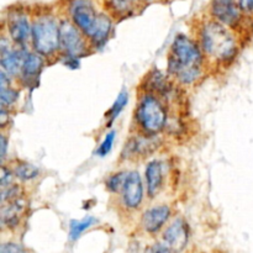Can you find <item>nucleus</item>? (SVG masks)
Returning a JSON list of instances; mask_svg holds the SVG:
<instances>
[{"label":"nucleus","instance_id":"1","mask_svg":"<svg viewBox=\"0 0 253 253\" xmlns=\"http://www.w3.org/2000/svg\"><path fill=\"white\" fill-rule=\"evenodd\" d=\"M204 62V52L197 40L177 35L168 52V76L183 85H190L202 76Z\"/></svg>","mask_w":253,"mask_h":253},{"label":"nucleus","instance_id":"2","mask_svg":"<svg viewBox=\"0 0 253 253\" xmlns=\"http://www.w3.org/2000/svg\"><path fill=\"white\" fill-rule=\"evenodd\" d=\"M198 43L205 58L215 64H230L239 53V44L231 29L209 16L197 29Z\"/></svg>","mask_w":253,"mask_h":253},{"label":"nucleus","instance_id":"3","mask_svg":"<svg viewBox=\"0 0 253 253\" xmlns=\"http://www.w3.org/2000/svg\"><path fill=\"white\" fill-rule=\"evenodd\" d=\"M69 19L88 37L91 47L100 48L109 40L113 21L106 12H98L91 0H72L68 7Z\"/></svg>","mask_w":253,"mask_h":253},{"label":"nucleus","instance_id":"4","mask_svg":"<svg viewBox=\"0 0 253 253\" xmlns=\"http://www.w3.org/2000/svg\"><path fill=\"white\" fill-rule=\"evenodd\" d=\"M31 41L34 51L43 58H51L61 51L59 21L47 10H40L32 15Z\"/></svg>","mask_w":253,"mask_h":253},{"label":"nucleus","instance_id":"5","mask_svg":"<svg viewBox=\"0 0 253 253\" xmlns=\"http://www.w3.org/2000/svg\"><path fill=\"white\" fill-rule=\"evenodd\" d=\"M135 123L138 133L158 136L168 125V113L165 104L156 94L145 91L137 99Z\"/></svg>","mask_w":253,"mask_h":253},{"label":"nucleus","instance_id":"6","mask_svg":"<svg viewBox=\"0 0 253 253\" xmlns=\"http://www.w3.org/2000/svg\"><path fill=\"white\" fill-rule=\"evenodd\" d=\"M59 41H61V51H63L64 54L76 57L88 54L89 48L91 47L88 37L69 17L59 20Z\"/></svg>","mask_w":253,"mask_h":253},{"label":"nucleus","instance_id":"7","mask_svg":"<svg viewBox=\"0 0 253 253\" xmlns=\"http://www.w3.org/2000/svg\"><path fill=\"white\" fill-rule=\"evenodd\" d=\"M6 29L9 39L15 46L25 47L31 40L32 22L31 17L22 7L20 9H10L6 17Z\"/></svg>","mask_w":253,"mask_h":253},{"label":"nucleus","instance_id":"8","mask_svg":"<svg viewBox=\"0 0 253 253\" xmlns=\"http://www.w3.org/2000/svg\"><path fill=\"white\" fill-rule=\"evenodd\" d=\"M245 15L237 0H210L209 16L231 30L241 24Z\"/></svg>","mask_w":253,"mask_h":253},{"label":"nucleus","instance_id":"9","mask_svg":"<svg viewBox=\"0 0 253 253\" xmlns=\"http://www.w3.org/2000/svg\"><path fill=\"white\" fill-rule=\"evenodd\" d=\"M158 145L157 136H147L138 133L128 138L125 143L121 158L128 161H138L146 158L156 150Z\"/></svg>","mask_w":253,"mask_h":253},{"label":"nucleus","instance_id":"10","mask_svg":"<svg viewBox=\"0 0 253 253\" xmlns=\"http://www.w3.org/2000/svg\"><path fill=\"white\" fill-rule=\"evenodd\" d=\"M121 198L126 209L136 210L141 207L143 202V184L140 173L136 170L127 173L121 189Z\"/></svg>","mask_w":253,"mask_h":253},{"label":"nucleus","instance_id":"11","mask_svg":"<svg viewBox=\"0 0 253 253\" xmlns=\"http://www.w3.org/2000/svg\"><path fill=\"white\" fill-rule=\"evenodd\" d=\"M163 241L173 253L182 252L189 241V226L185 220L175 219L163 232Z\"/></svg>","mask_w":253,"mask_h":253},{"label":"nucleus","instance_id":"12","mask_svg":"<svg viewBox=\"0 0 253 253\" xmlns=\"http://www.w3.org/2000/svg\"><path fill=\"white\" fill-rule=\"evenodd\" d=\"M16 47V46H15ZM9 43L5 44L4 39L1 40V58H0V64L5 73L9 77H17L21 73L22 63H24L25 56L27 51L25 47H19L15 48Z\"/></svg>","mask_w":253,"mask_h":253},{"label":"nucleus","instance_id":"13","mask_svg":"<svg viewBox=\"0 0 253 253\" xmlns=\"http://www.w3.org/2000/svg\"><path fill=\"white\" fill-rule=\"evenodd\" d=\"M170 214H172V210H170L169 205H155V207L150 208V209L143 212L141 225H142L146 232L156 234L165 226V224L169 219Z\"/></svg>","mask_w":253,"mask_h":253},{"label":"nucleus","instance_id":"14","mask_svg":"<svg viewBox=\"0 0 253 253\" xmlns=\"http://www.w3.org/2000/svg\"><path fill=\"white\" fill-rule=\"evenodd\" d=\"M27 202L22 195L11 200L1 203V224L9 229H14L19 225L20 219L26 210Z\"/></svg>","mask_w":253,"mask_h":253},{"label":"nucleus","instance_id":"15","mask_svg":"<svg viewBox=\"0 0 253 253\" xmlns=\"http://www.w3.org/2000/svg\"><path fill=\"white\" fill-rule=\"evenodd\" d=\"M146 184H147V195L150 199H155L163 188V165L161 161L153 160L148 162L146 167Z\"/></svg>","mask_w":253,"mask_h":253},{"label":"nucleus","instance_id":"16","mask_svg":"<svg viewBox=\"0 0 253 253\" xmlns=\"http://www.w3.org/2000/svg\"><path fill=\"white\" fill-rule=\"evenodd\" d=\"M42 66H43V57L40 56L37 52H27L26 56H25L24 63H22L21 73H20L21 81L26 85L37 83Z\"/></svg>","mask_w":253,"mask_h":253},{"label":"nucleus","instance_id":"17","mask_svg":"<svg viewBox=\"0 0 253 253\" xmlns=\"http://www.w3.org/2000/svg\"><path fill=\"white\" fill-rule=\"evenodd\" d=\"M104 9L111 17L124 19L133 14L136 5L131 0H103Z\"/></svg>","mask_w":253,"mask_h":253},{"label":"nucleus","instance_id":"18","mask_svg":"<svg viewBox=\"0 0 253 253\" xmlns=\"http://www.w3.org/2000/svg\"><path fill=\"white\" fill-rule=\"evenodd\" d=\"M12 172H14L15 178L22 180V182H27V180L36 179L40 175V169L37 167H35L34 165H30L27 162H17L16 165L12 168Z\"/></svg>","mask_w":253,"mask_h":253},{"label":"nucleus","instance_id":"19","mask_svg":"<svg viewBox=\"0 0 253 253\" xmlns=\"http://www.w3.org/2000/svg\"><path fill=\"white\" fill-rule=\"evenodd\" d=\"M96 222V219L93 216H88L83 220H72L71 224H69V237H71L72 241H76L77 239H79L82 234H83L85 230L90 229L94 224Z\"/></svg>","mask_w":253,"mask_h":253},{"label":"nucleus","instance_id":"20","mask_svg":"<svg viewBox=\"0 0 253 253\" xmlns=\"http://www.w3.org/2000/svg\"><path fill=\"white\" fill-rule=\"evenodd\" d=\"M127 101H128V94L126 93L125 90H123L120 94H119L116 100L114 101L113 106H111L110 110H109L108 114H106V119L109 120V124L113 123V121L120 115V113L124 110V108L126 106Z\"/></svg>","mask_w":253,"mask_h":253},{"label":"nucleus","instance_id":"21","mask_svg":"<svg viewBox=\"0 0 253 253\" xmlns=\"http://www.w3.org/2000/svg\"><path fill=\"white\" fill-rule=\"evenodd\" d=\"M128 172H116L114 174L109 175V178L106 179L105 185L106 189L110 193H119L121 192L124 187V183H125L126 177H127Z\"/></svg>","mask_w":253,"mask_h":253},{"label":"nucleus","instance_id":"22","mask_svg":"<svg viewBox=\"0 0 253 253\" xmlns=\"http://www.w3.org/2000/svg\"><path fill=\"white\" fill-rule=\"evenodd\" d=\"M114 140H115V131H110L109 133H106L105 138H104L103 142L99 145L98 150H96V155L100 156V157H105L110 152L111 148H113Z\"/></svg>","mask_w":253,"mask_h":253},{"label":"nucleus","instance_id":"23","mask_svg":"<svg viewBox=\"0 0 253 253\" xmlns=\"http://www.w3.org/2000/svg\"><path fill=\"white\" fill-rule=\"evenodd\" d=\"M63 64L71 69H76L81 66L79 58L76 56H71V54H64L63 56Z\"/></svg>","mask_w":253,"mask_h":253},{"label":"nucleus","instance_id":"24","mask_svg":"<svg viewBox=\"0 0 253 253\" xmlns=\"http://www.w3.org/2000/svg\"><path fill=\"white\" fill-rule=\"evenodd\" d=\"M0 253H25L21 247L16 244H4L1 245Z\"/></svg>","mask_w":253,"mask_h":253},{"label":"nucleus","instance_id":"25","mask_svg":"<svg viewBox=\"0 0 253 253\" xmlns=\"http://www.w3.org/2000/svg\"><path fill=\"white\" fill-rule=\"evenodd\" d=\"M240 7L246 15H253V0H237Z\"/></svg>","mask_w":253,"mask_h":253},{"label":"nucleus","instance_id":"26","mask_svg":"<svg viewBox=\"0 0 253 253\" xmlns=\"http://www.w3.org/2000/svg\"><path fill=\"white\" fill-rule=\"evenodd\" d=\"M0 145H1V153H0V156H1V160L4 161L5 155H6V145H7V141L6 138H5V135L0 136Z\"/></svg>","mask_w":253,"mask_h":253},{"label":"nucleus","instance_id":"27","mask_svg":"<svg viewBox=\"0 0 253 253\" xmlns=\"http://www.w3.org/2000/svg\"><path fill=\"white\" fill-rule=\"evenodd\" d=\"M153 253H173V252L165 245V246H158L157 249L153 251Z\"/></svg>","mask_w":253,"mask_h":253},{"label":"nucleus","instance_id":"28","mask_svg":"<svg viewBox=\"0 0 253 253\" xmlns=\"http://www.w3.org/2000/svg\"><path fill=\"white\" fill-rule=\"evenodd\" d=\"M131 1H132L135 5H137L140 4V2H143V0H131Z\"/></svg>","mask_w":253,"mask_h":253},{"label":"nucleus","instance_id":"29","mask_svg":"<svg viewBox=\"0 0 253 253\" xmlns=\"http://www.w3.org/2000/svg\"><path fill=\"white\" fill-rule=\"evenodd\" d=\"M158 1V0H143V2H155Z\"/></svg>","mask_w":253,"mask_h":253}]
</instances>
